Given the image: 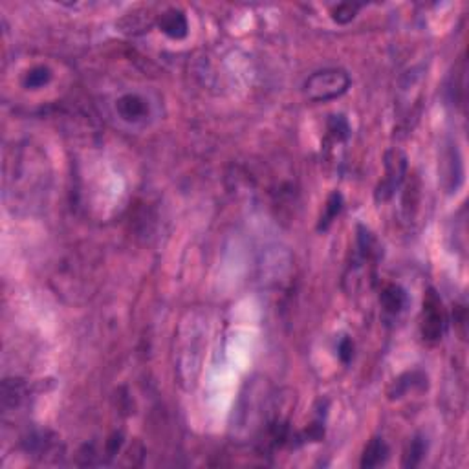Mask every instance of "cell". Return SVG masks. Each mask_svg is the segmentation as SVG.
I'll return each mask as SVG.
<instances>
[{
  "mask_svg": "<svg viewBox=\"0 0 469 469\" xmlns=\"http://www.w3.org/2000/svg\"><path fill=\"white\" fill-rule=\"evenodd\" d=\"M348 89H351V77L343 68L317 70L303 85L305 98L312 103H326L338 99Z\"/></svg>",
  "mask_w": 469,
  "mask_h": 469,
  "instance_id": "6da1fadb",
  "label": "cell"
},
{
  "mask_svg": "<svg viewBox=\"0 0 469 469\" xmlns=\"http://www.w3.org/2000/svg\"><path fill=\"white\" fill-rule=\"evenodd\" d=\"M422 338L423 341L438 343L445 332V313L442 308V299L438 293L429 288L423 297V310H422Z\"/></svg>",
  "mask_w": 469,
  "mask_h": 469,
  "instance_id": "7a4b0ae2",
  "label": "cell"
},
{
  "mask_svg": "<svg viewBox=\"0 0 469 469\" xmlns=\"http://www.w3.org/2000/svg\"><path fill=\"white\" fill-rule=\"evenodd\" d=\"M407 173V160L400 151H390L385 156V178L378 186L376 200L385 202L396 193V189L402 186L403 178Z\"/></svg>",
  "mask_w": 469,
  "mask_h": 469,
  "instance_id": "3957f363",
  "label": "cell"
},
{
  "mask_svg": "<svg viewBox=\"0 0 469 469\" xmlns=\"http://www.w3.org/2000/svg\"><path fill=\"white\" fill-rule=\"evenodd\" d=\"M116 112L118 118H121L125 123L131 125H138V123H145L151 116V105L145 96L138 92H127L119 96L116 101Z\"/></svg>",
  "mask_w": 469,
  "mask_h": 469,
  "instance_id": "277c9868",
  "label": "cell"
},
{
  "mask_svg": "<svg viewBox=\"0 0 469 469\" xmlns=\"http://www.w3.org/2000/svg\"><path fill=\"white\" fill-rule=\"evenodd\" d=\"M158 26L167 37L174 39V41H180L189 34V22H187L186 13L182 9L173 8L161 13L158 19Z\"/></svg>",
  "mask_w": 469,
  "mask_h": 469,
  "instance_id": "5b68a950",
  "label": "cell"
},
{
  "mask_svg": "<svg viewBox=\"0 0 469 469\" xmlns=\"http://www.w3.org/2000/svg\"><path fill=\"white\" fill-rule=\"evenodd\" d=\"M380 303L381 308L385 310V313H389V316H400V313L405 310L407 303H409V297H407V292L400 284H387V286L381 290Z\"/></svg>",
  "mask_w": 469,
  "mask_h": 469,
  "instance_id": "8992f818",
  "label": "cell"
},
{
  "mask_svg": "<svg viewBox=\"0 0 469 469\" xmlns=\"http://www.w3.org/2000/svg\"><path fill=\"white\" fill-rule=\"evenodd\" d=\"M425 381H427V376L425 374H422V372H418V370L405 372L403 376H400L398 380H394L393 387L389 389V398L390 400H400V398L405 396L409 390L423 389V387L427 385Z\"/></svg>",
  "mask_w": 469,
  "mask_h": 469,
  "instance_id": "52a82bcc",
  "label": "cell"
},
{
  "mask_svg": "<svg viewBox=\"0 0 469 469\" xmlns=\"http://www.w3.org/2000/svg\"><path fill=\"white\" fill-rule=\"evenodd\" d=\"M389 458V448L383 438H372L361 455V468H380Z\"/></svg>",
  "mask_w": 469,
  "mask_h": 469,
  "instance_id": "ba28073f",
  "label": "cell"
},
{
  "mask_svg": "<svg viewBox=\"0 0 469 469\" xmlns=\"http://www.w3.org/2000/svg\"><path fill=\"white\" fill-rule=\"evenodd\" d=\"M26 394V387L21 380H6L2 383V405L4 409H15L21 405Z\"/></svg>",
  "mask_w": 469,
  "mask_h": 469,
  "instance_id": "9c48e42d",
  "label": "cell"
},
{
  "mask_svg": "<svg viewBox=\"0 0 469 469\" xmlns=\"http://www.w3.org/2000/svg\"><path fill=\"white\" fill-rule=\"evenodd\" d=\"M51 77H54V74H51L50 68L44 66V64H37V66L30 68V70L24 74L22 85H24V89L39 90L46 86L51 81Z\"/></svg>",
  "mask_w": 469,
  "mask_h": 469,
  "instance_id": "30bf717a",
  "label": "cell"
},
{
  "mask_svg": "<svg viewBox=\"0 0 469 469\" xmlns=\"http://www.w3.org/2000/svg\"><path fill=\"white\" fill-rule=\"evenodd\" d=\"M425 453H427L425 438H423V436H415V438L410 440L405 455H403V465H405V468H416V465L423 460Z\"/></svg>",
  "mask_w": 469,
  "mask_h": 469,
  "instance_id": "8fae6325",
  "label": "cell"
},
{
  "mask_svg": "<svg viewBox=\"0 0 469 469\" xmlns=\"http://www.w3.org/2000/svg\"><path fill=\"white\" fill-rule=\"evenodd\" d=\"M326 128H328V136L334 141H345L351 138V125H348L347 118L341 114L330 116Z\"/></svg>",
  "mask_w": 469,
  "mask_h": 469,
  "instance_id": "7c38bea8",
  "label": "cell"
},
{
  "mask_svg": "<svg viewBox=\"0 0 469 469\" xmlns=\"http://www.w3.org/2000/svg\"><path fill=\"white\" fill-rule=\"evenodd\" d=\"M341 208H343L341 195H339V193H332L328 198V202H326L325 213H323L321 220H319V226H317V229H321V231L328 229V226L332 224V222L338 218L339 213H341Z\"/></svg>",
  "mask_w": 469,
  "mask_h": 469,
  "instance_id": "4fadbf2b",
  "label": "cell"
},
{
  "mask_svg": "<svg viewBox=\"0 0 469 469\" xmlns=\"http://www.w3.org/2000/svg\"><path fill=\"white\" fill-rule=\"evenodd\" d=\"M361 6L360 4H352V2H345V4H338L332 9V19H334L338 24H347L352 19L358 15Z\"/></svg>",
  "mask_w": 469,
  "mask_h": 469,
  "instance_id": "5bb4252c",
  "label": "cell"
},
{
  "mask_svg": "<svg viewBox=\"0 0 469 469\" xmlns=\"http://www.w3.org/2000/svg\"><path fill=\"white\" fill-rule=\"evenodd\" d=\"M338 355L341 358L343 363H348V361L354 358V343L351 338H343L338 345Z\"/></svg>",
  "mask_w": 469,
  "mask_h": 469,
  "instance_id": "9a60e30c",
  "label": "cell"
}]
</instances>
